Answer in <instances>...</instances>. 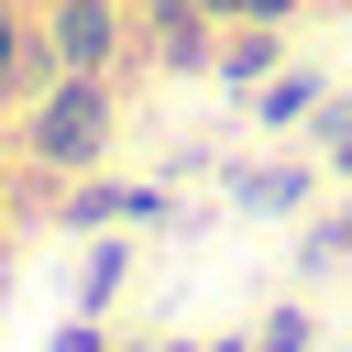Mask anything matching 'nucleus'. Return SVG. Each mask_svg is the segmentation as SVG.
Segmentation results:
<instances>
[{
    "instance_id": "nucleus-3",
    "label": "nucleus",
    "mask_w": 352,
    "mask_h": 352,
    "mask_svg": "<svg viewBox=\"0 0 352 352\" xmlns=\"http://www.w3.org/2000/svg\"><path fill=\"white\" fill-rule=\"evenodd\" d=\"M209 11H253V22H275V11H286V0H209Z\"/></svg>"
},
{
    "instance_id": "nucleus-4",
    "label": "nucleus",
    "mask_w": 352,
    "mask_h": 352,
    "mask_svg": "<svg viewBox=\"0 0 352 352\" xmlns=\"http://www.w3.org/2000/svg\"><path fill=\"white\" fill-rule=\"evenodd\" d=\"M0 66H11V22H0Z\"/></svg>"
},
{
    "instance_id": "nucleus-1",
    "label": "nucleus",
    "mask_w": 352,
    "mask_h": 352,
    "mask_svg": "<svg viewBox=\"0 0 352 352\" xmlns=\"http://www.w3.org/2000/svg\"><path fill=\"white\" fill-rule=\"evenodd\" d=\"M99 132H110V110H99V88H88V77H77V88H55V99H44V121H33V143H44L55 165H88V154H99Z\"/></svg>"
},
{
    "instance_id": "nucleus-2",
    "label": "nucleus",
    "mask_w": 352,
    "mask_h": 352,
    "mask_svg": "<svg viewBox=\"0 0 352 352\" xmlns=\"http://www.w3.org/2000/svg\"><path fill=\"white\" fill-rule=\"evenodd\" d=\"M55 44H66V66H99V55H110V0H66Z\"/></svg>"
}]
</instances>
